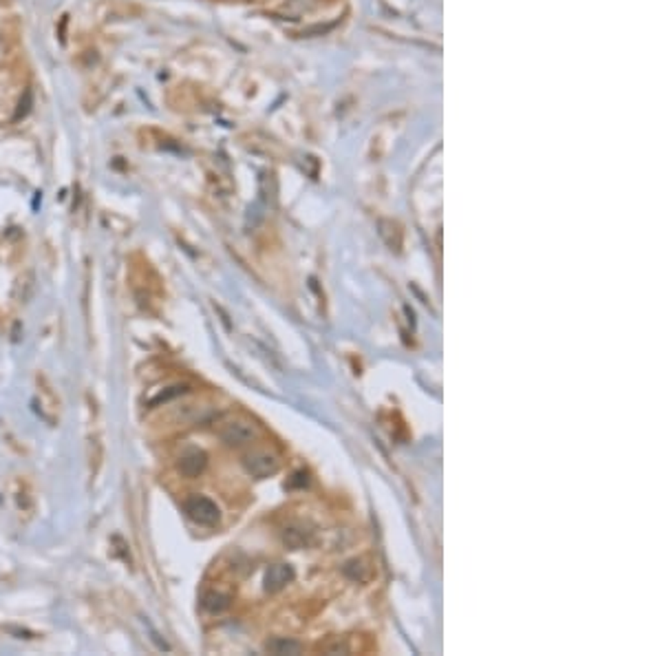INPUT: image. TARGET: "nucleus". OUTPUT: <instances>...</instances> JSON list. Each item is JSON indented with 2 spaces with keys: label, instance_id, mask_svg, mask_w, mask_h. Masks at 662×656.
Masks as SVG:
<instances>
[{
  "label": "nucleus",
  "instance_id": "nucleus-1",
  "mask_svg": "<svg viewBox=\"0 0 662 656\" xmlns=\"http://www.w3.org/2000/svg\"><path fill=\"white\" fill-rule=\"evenodd\" d=\"M243 466L252 477H270L278 471V458L274 453L267 451H252L250 455H246L243 460Z\"/></svg>",
  "mask_w": 662,
  "mask_h": 656
},
{
  "label": "nucleus",
  "instance_id": "nucleus-2",
  "mask_svg": "<svg viewBox=\"0 0 662 656\" xmlns=\"http://www.w3.org/2000/svg\"><path fill=\"white\" fill-rule=\"evenodd\" d=\"M185 513H188L196 524H203V526H212L219 522L217 504L208 497H194L190 502H185Z\"/></svg>",
  "mask_w": 662,
  "mask_h": 656
},
{
  "label": "nucleus",
  "instance_id": "nucleus-3",
  "mask_svg": "<svg viewBox=\"0 0 662 656\" xmlns=\"http://www.w3.org/2000/svg\"><path fill=\"white\" fill-rule=\"evenodd\" d=\"M254 436H257V431H254V427L246 423V420H232V423H228L221 429V438H223V442L230 444V447H243V444L252 442Z\"/></svg>",
  "mask_w": 662,
  "mask_h": 656
},
{
  "label": "nucleus",
  "instance_id": "nucleus-4",
  "mask_svg": "<svg viewBox=\"0 0 662 656\" xmlns=\"http://www.w3.org/2000/svg\"><path fill=\"white\" fill-rule=\"evenodd\" d=\"M292 579H294L292 566L276 564V566H272L270 570H267V575H265V588L270 590V592H276V590L285 588V585L292 581Z\"/></svg>",
  "mask_w": 662,
  "mask_h": 656
},
{
  "label": "nucleus",
  "instance_id": "nucleus-5",
  "mask_svg": "<svg viewBox=\"0 0 662 656\" xmlns=\"http://www.w3.org/2000/svg\"><path fill=\"white\" fill-rule=\"evenodd\" d=\"M205 468V455L201 451H190L185 453L181 462H179V471L185 477H196Z\"/></svg>",
  "mask_w": 662,
  "mask_h": 656
},
{
  "label": "nucleus",
  "instance_id": "nucleus-6",
  "mask_svg": "<svg viewBox=\"0 0 662 656\" xmlns=\"http://www.w3.org/2000/svg\"><path fill=\"white\" fill-rule=\"evenodd\" d=\"M267 652L272 654H298L300 652V646L292 639H272L270 643L265 646Z\"/></svg>",
  "mask_w": 662,
  "mask_h": 656
},
{
  "label": "nucleus",
  "instance_id": "nucleus-7",
  "mask_svg": "<svg viewBox=\"0 0 662 656\" xmlns=\"http://www.w3.org/2000/svg\"><path fill=\"white\" fill-rule=\"evenodd\" d=\"M230 605V599L223 594H217V592H210L203 596V608L208 612H223L226 608Z\"/></svg>",
  "mask_w": 662,
  "mask_h": 656
},
{
  "label": "nucleus",
  "instance_id": "nucleus-8",
  "mask_svg": "<svg viewBox=\"0 0 662 656\" xmlns=\"http://www.w3.org/2000/svg\"><path fill=\"white\" fill-rule=\"evenodd\" d=\"M283 540L289 548H303L307 544V535L300 529H289V531H285Z\"/></svg>",
  "mask_w": 662,
  "mask_h": 656
},
{
  "label": "nucleus",
  "instance_id": "nucleus-9",
  "mask_svg": "<svg viewBox=\"0 0 662 656\" xmlns=\"http://www.w3.org/2000/svg\"><path fill=\"white\" fill-rule=\"evenodd\" d=\"M31 107H33V96H31V91L27 89L25 93H22V98H20L18 107H16V113H14V122L22 120V117H27V115H29V111H31Z\"/></svg>",
  "mask_w": 662,
  "mask_h": 656
}]
</instances>
